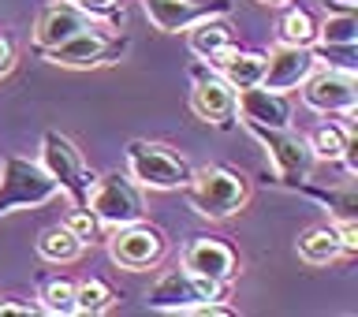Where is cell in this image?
<instances>
[{
  "label": "cell",
  "instance_id": "obj_20",
  "mask_svg": "<svg viewBox=\"0 0 358 317\" xmlns=\"http://www.w3.org/2000/svg\"><path fill=\"white\" fill-rule=\"evenodd\" d=\"M295 190H302V195H310L313 202H321L324 209L332 213L336 220H358V195L351 187H343V190H336V187H310V183H299Z\"/></svg>",
  "mask_w": 358,
  "mask_h": 317
},
{
  "label": "cell",
  "instance_id": "obj_21",
  "mask_svg": "<svg viewBox=\"0 0 358 317\" xmlns=\"http://www.w3.org/2000/svg\"><path fill=\"white\" fill-rule=\"evenodd\" d=\"M38 254L45 258V262H52V265H67V262H75V258L83 254V243H78L75 235L60 224V228L41 232V239H38Z\"/></svg>",
  "mask_w": 358,
  "mask_h": 317
},
{
  "label": "cell",
  "instance_id": "obj_11",
  "mask_svg": "<svg viewBox=\"0 0 358 317\" xmlns=\"http://www.w3.org/2000/svg\"><path fill=\"white\" fill-rule=\"evenodd\" d=\"M142 8L164 34H179L209 15H231V0H142Z\"/></svg>",
  "mask_w": 358,
  "mask_h": 317
},
{
  "label": "cell",
  "instance_id": "obj_26",
  "mask_svg": "<svg viewBox=\"0 0 358 317\" xmlns=\"http://www.w3.org/2000/svg\"><path fill=\"white\" fill-rule=\"evenodd\" d=\"M347 131L343 123H321L317 131L310 134V150H313V157L317 161H340V153H343V142H347Z\"/></svg>",
  "mask_w": 358,
  "mask_h": 317
},
{
  "label": "cell",
  "instance_id": "obj_27",
  "mask_svg": "<svg viewBox=\"0 0 358 317\" xmlns=\"http://www.w3.org/2000/svg\"><path fill=\"white\" fill-rule=\"evenodd\" d=\"M317 41L324 45H358V15L355 11H336L317 27Z\"/></svg>",
  "mask_w": 358,
  "mask_h": 317
},
{
  "label": "cell",
  "instance_id": "obj_10",
  "mask_svg": "<svg viewBox=\"0 0 358 317\" xmlns=\"http://www.w3.org/2000/svg\"><path fill=\"white\" fill-rule=\"evenodd\" d=\"M201 299H228V284H217V280L176 269V273H164L150 288V295H145V302L153 310H164V314H183L187 307H194Z\"/></svg>",
  "mask_w": 358,
  "mask_h": 317
},
{
  "label": "cell",
  "instance_id": "obj_2",
  "mask_svg": "<svg viewBox=\"0 0 358 317\" xmlns=\"http://www.w3.org/2000/svg\"><path fill=\"white\" fill-rule=\"evenodd\" d=\"M127 172L138 187H150V190H183L194 176L179 153H172L168 146L161 142H142L134 139L127 142Z\"/></svg>",
  "mask_w": 358,
  "mask_h": 317
},
{
  "label": "cell",
  "instance_id": "obj_29",
  "mask_svg": "<svg viewBox=\"0 0 358 317\" xmlns=\"http://www.w3.org/2000/svg\"><path fill=\"white\" fill-rule=\"evenodd\" d=\"M183 314H194V317H235V307L224 299H201L194 307H187Z\"/></svg>",
  "mask_w": 358,
  "mask_h": 317
},
{
  "label": "cell",
  "instance_id": "obj_12",
  "mask_svg": "<svg viewBox=\"0 0 358 317\" xmlns=\"http://www.w3.org/2000/svg\"><path fill=\"white\" fill-rule=\"evenodd\" d=\"M235 116H243L246 127H291V101L280 90L257 83L235 90Z\"/></svg>",
  "mask_w": 358,
  "mask_h": 317
},
{
  "label": "cell",
  "instance_id": "obj_15",
  "mask_svg": "<svg viewBox=\"0 0 358 317\" xmlns=\"http://www.w3.org/2000/svg\"><path fill=\"white\" fill-rule=\"evenodd\" d=\"M183 269L194 276L228 284V280L239 273V258H235V251L220 239H194V243H187V251H183Z\"/></svg>",
  "mask_w": 358,
  "mask_h": 317
},
{
  "label": "cell",
  "instance_id": "obj_31",
  "mask_svg": "<svg viewBox=\"0 0 358 317\" xmlns=\"http://www.w3.org/2000/svg\"><path fill=\"white\" fill-rule=\"evenodd\" d=\"M340 161H343V168L347 172H358V139L355 134H347V142H343V153H340Z\"/></svg>",
  "mask_w": 358,
  "mask_h": 317
},
{
  "label": "cell",
  "instance_id": "obj_34",
  "mask_svg": "<svg viewBox=\"0 0 358 317\" xmlns=\"http://www.w3.org/2000/svg\"><path fill=\"white\" fill-rule=\"evenodd\" d=\"M329 8H336V11H355L358 8V0H324Z\"/></svg>",
  "mask_w": 358,
  "mask_h": 317
},
{
  "label": "cell",
  "instance_id": "obj_5",
  "mask_svg": "<svg viewBox=\"0 0 358 317\" xmlns=\"http://www.w3.org/2000/svg\"><path fill=\"white\" fill-rule=\"evenodd\" d=\"M41 168L56 179V187L71 198V206L83 209L86 202H90V187H94L97 176L86 168L83 153H78L75 146L64 139V134L45 131V139H41Z\"/></svg>",
  "mask_w": 358,
  "mask_h": 317
},
{
  "label": "cell",
  "instance_id": "obj_24",
  "mask_svg": "<svg viewBox=\"0 0 358 317\" xmlns=\"http://www.w3.org/2000/svg\"><path fill=\"white\" fill-rule=\"evenodd\" d=\"M310 52H313V64L332 67V71L358 75V45H324V41H313Z\"/></svg>",
  "mask_w": 358,
  "mask_h": 317
},
{
  "label": "cell",
  "instance_id": "obj_4",
  "mask_svg": "<svg viewBox=\"0 0 358 317\" xmlns=\"http://www.w3.org/2000/svg\"><path fill=\"white\" fill-rule=\"evenodd\" d=\"M246 131L265 146L268 161H273V172H276V183L299 187L310 179L317 157H313L310 142L302 139V134H295L291 127H246Z\"/></svg>",
  "mask_w": 358,
  "mask_h": 317
},
{
  "label": "cell",
  "instance_id": "obj_17",
  "mask_svg": "<svg viewBox=\"0 0 358 317\" xmlns=\"http://www.w3.org/2000/svg\"><path fill=\"white\" fill-rule=\"evenodd\" d=\"M187 45L198 60L217 64L228 49H235V34L228 27V15H209V19H198L194 27H187Z\"/></svg>",
  "mask_w": 358,
  "mask_h": 317
},
{
  "label": "cell",
  "instance_id": "obj_18",
  "mask_svg": "<svg viewBox=\"0 0 358 317\" xmlns=\"http://www.w3.org/2000/svg\"><path fill=\"white\" fill-rule=\"evenodd\" d=\"M213 67L224 75V83H228L231 90H246V86H257V83H262V75H265V52L228 49Z\"/></svg>",
  "mask_w": 358,
  "mask_h": 317
},
{
  "label": "cell",
  "instance_id": "obj_6",
  "mask_svg": "<svg viewBox=\"0 0 358 317\" xmlns=\"http://www.w3.org/2000/svg\"><path fill=\"white\" fill-rule=\"evenodd\" d=\"M127 38L123 34H105L94 22V27L71 34L67 41L45 49V60L56 67H101V64H116L123 52H127Z\"/></svg>",
  "mask_w": 358,
  "mask_h": 317
},
{
  "label": "cell",
  "instance_id": "obj_3",
  "mask_svg": "<svg viewBox=\"0 0 358 317\" xmlns=\"http://www.w3.org/2000/svg\"><path fill=\"white\" fill-rule=\"evenodd\" d=\"M56 195H60V187L38 161H27V157H8L4 161V172H0V217L11 209L45 206Z\"/></svg>",
  "mask_w": 358,
  "mask_h": 317
},
{
  "label": "cell",
  "instance_id": "obj_30",
  "mask_svg": "<svg viewBox=\"0 0 358 317\" xmlns=\"http://www.w3.org/2000/svg\"><path fill=\"white\" fill-rule=\"evenodd\" d=\"M336 235H340L343 254H355L358 251V220H336Z\"/></svg>",
  "mask_w": 358,
  "mask_h": 317
},
{
  "label": "cell",
  "instance_id": "obj_1",
  "mask_svg": "<svg viewBox=\"0 0 358 317\" xmlns=\"http://www.w3.org/2000/svg\"><path fill=\"white\" fill-rule=\"evenodd\" d=\"M183 190H187L194 213H201L206 220H228V217H235V213L246 206V198H250L246 176L235 172V168H228V164L198 168Z\"/></svg>",
  "mask_w": 358,
  "mask_h": 317
},
{
  "label": "cell",
  "instance_id": "obj_23",
  "mask_svg": "<svg viewBox=\"0 0 358 317\" xmlns=\"http://www.w3.org/2000/svg\"><path fill=\"white\" fill-rule=\"evenodd\" d=\"M41 314H56V317H67V314H75V284L67 276H49L41 284Z\"/></svg>",
  "mask_w": 358,
  "mask_h": 317
},
{
  "label": "cell",
  "instance_id": "obj_22",
  "mask_svg": "<svg viewBox=\"0 0 358 317\" xmlns=\"http://www.w3.org/2000/svg\"><path fill=\"white\" fill-rule=\"evenodd\" d=\"M116 302V291H112L105 280L86 276L75 284V314H105Z\"/></svg>",
  "mask_w": 358,
  "mask_h": 317
},
{
  "label": "cell",
  "instance_id": "obj_19",
  "mask_svg": "<svg viewBox=\"0 0 358 317\" xmlns=\"http://www.w3.org/2000/svg\"><path fill=\"white\" fill-rule=\"evenodd\" d=\"M343 254L340 235H336V224H317V228H306L299 235V258L306 265H329Z\"/></svg>",
  "mask_w": 358,
  "mask_h": 317
},
{
  "label": "cell",
  "instance_id": "obj_25",
  "mask_svg": "<svg viewBox=\"0 0 358 317\" xmlns=\"http://www.w3.org/2000/svg\"><path fill=\"white\" fill-rule=\"evenodd\" d=\"M280 38L287 45H313L317 41V22L306 8H287L280 19Z\"/></svg>",
  "mask_w": 358,
  "mask_h": 317
},
{
  "label": "cell",
  "instance_id": "obj_16",
  "mask_svg": "<svg viewBox=\"0 0 358 317\" xmlns=\"http://www.w3.org/2000/svg\"><path fill=\"white\" fill-rule=\"evenodd\" d=\"M86 27H94V19H90L83 8H75L71 0H60V4L45 8L41 15H38V27H34V45L45 52V49H52V45L67 41L71 34L86 30Z\"/></svg>",
  "mask_w": 358,
  "mask_h": 317
},
{
  "label": "cell",
  "instance_id": "obj_33",
  "mask_svg": "<svg viewBox=\"0 0 358 317\" xmlns=\"http://www.w3.org/2000/svg\"><path fill=\"white\" fill-rule=\"evenodd\" d=\"M0 314H22V317H34V314H41V307H34V302H0Z\"/></svg>",
  "mask_w": 358,
  "mask_h": 317
},
{
  "label": "cell",
  "instance_id": "obj_13",
  "mask_svg": "<svg viewBox=\"0 0 358 317\" xmlns=\"http://www.w3.org/2000/svg\"><path fill=\"white\" fill-rule=\"evenodd\" d=\"M302 105L313 112H340L347 105H358V83L347 71H310V78L302 83Z\"/></svg>",
  "mask_w": 358,
  "mask_h": 317
},
{
  "label": "cell",
  "instance_id": "obj_32",
  "mask_svg": "<svg viewBox=\"0 0 358 317\" xmlns=\"http://www.w3.org/2000/svg\"><path fill=\"white\" fill-rule=\"evenodd\" d=\"M11 67H15V49H11L8 38H0V78H4Z\"/></svg>",
  "mask_w": 358,
  "mask_h": 317
},
{
  "label": "cell",
  "instance_id": "obj_35",
  "mask_svg": "<svg viewBox=\"0 0 358 317\" xmlns=\"http://www.w3.org/2000/svg\"><path fill=\"white\" fill-rule=\"evenodd\" d=\"M262 4H284V0H262Z\"/></svg>",
  "mask_w": 358,
  "mask_h": 317
},
{
  "label": "cell",
  "instance_id": "obj_36",
  "mask_svg": "<svg viewBox=\"0 0 358 317\" xmlns=\"http://www.w3.org/2000/svg\"><path fill=\"white\" fill-rule=\"evenodd\" d=\"M71 4H75V0H71Z\"/></svg>",
  "mask_w": 358,
  "mask_h": 317
},
{
  "label": "cell",
  "instance_id": "obj_8",
  "mask_svg": "<svg viewBox=\"0 0 358 317\" xmlns=\"http://www.w3.org/2000/svg\"><path fill=\"white\" fill-rule=\"evenodd\" d=\"M108 239V254L112 262L120 269H127V273H145V269H153L157 262L164 258V232L157 228V224H145V220H131V224H120V228H112Z\"/></svg>",
  "mask_w": 358,
  "mask_h": 317
},
{
  "label": "cell",
  "instance_id": "obj_7",
  "mask_svg": "<svg viewBox=\"0 0 358 317\" xmlns=\"http://www.w3.org/2000/svg\"><path fill=\"white\" fill-rule=\"evenodd\" d=\"M90 209L97 213V220L105 228H120V224H131V220H142L145 217V202H142V190L131 176L123 172H108V176H97L94 187H90Z\"/></svg>",
  "mask_w": 358,
  "mask_h": 317
},
{
  "label": "cell",
  "instance_id": "obj_14",
  "mask_svg": "<svg viewBox=\"0 0 358 317\" xmlns=\"http://www.w3.org/2000/svg\"><path fill=\"white\" fill-rule=\"evenodd\" d=\"M313 67H317V64H313L310 45H287V41H284V45H276L273 52H265L262 86L287 94V90H299L302 83H306Z\"/></svg>",
  "mask_w": 358,
  "mask_h": 317
},
{
  "label": "cell",
  "instance_id": "obj_9",
  "mask_svg": "<svg viewBox=\"0 0 358 317\" xmlns=\"http://www.w3.org/2000/svg\"><path fill=\"white\" fill-rule=\"evenodd\" d=\"M190 108H194L198 120H206L220 131L235 127V90L206 60L190 67Z\"/></svg>",
  "mask_w": 358,
  "mask_h": 317
},
{
  "label": "cell",
  "instance_id": "obj_28",
  "mask_svg": "<svg viewBox=\"0 0 358 317\" xmlns=\"http://www.w3.org/2000/svg\"><path fill=\"white\" fill-rule=\"evenodd\" d=\"M64 228L71 232V235H75V239L83 243V246H94V243H101V239H105V224L97 220V213L90 209V206H83V209L75 206L71 213H67Z\"/></svg>",
  "mask_w": 358,
  "mask_h": 317
}]
</instances>
